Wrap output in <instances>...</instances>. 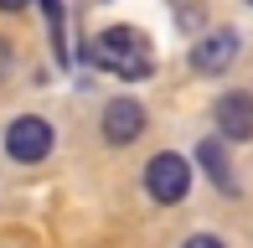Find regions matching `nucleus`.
I'll return each instance as SVG.
<instances>
[{
	"label": "nucleus",
	"mask_w": 253,
	"mask_h": 248,
	"mask_svg": "<svg viewBox=\"0 0 253 248\" xmlns=\"http://www.w3.org/2000/svg\"><path fill=\"white\" fill-rule=\"evenodd\" d=\"M88 62L103 67V73H114V78L140 83V78L155 73V47H150V37L134 31V26H109V31H98V37L88 41Z\"/></svg>",
	"instance_id": "f257e3e1"
},
{
	"label": "nucleus",
	"mask_w": 253,
	"mask_h": 248,
	"mask_svg": "<svg viewBox=\"0 0 253 248\" xmlns=\"http://www.w3.org/2000/svg\"><path fill=\"white\" fill-rule=\"evenodd\" d=\"M145 191L160 202V207H170V202H181L191 191V165L181 161L176 150H160L150 165H145Z\"/></svg>",
	"instance_id": "f03ea898"
},
{
	"label": "nucleus",
	"mask_w": 253,
	"mask_h": 248,
	"mask_svg": "<svg viewBox=\"0 0 253 248\" xmlns=\"http://www.w3.org/2000/svg\"><path fill=\"white\" fill-rule=\"evenodd\" d=\"M5 155H10V161H21V165L47 161V155H52V124L37 119V114H21V119L5 129Z\"/></svg>",
	"instance_id": "7ed1b4c3"
},
{
	"label": "nucleus",
	"mask_w": 253,
	"mask_h": 248,
	"mask_svg": "<svg viewBox=\"0 0 253 248\" xmlns=\"http://www.w3.org/2000/svg\"><path fill=\"white\" fill-rule=\"evenodd\" d=\"M238 57V31L233 26H217V31H207V37L191 47V67H197L202 78H217V73H227Z\"/></svg>",
	"instance_id": "20e7f679"
},
{
	"label": "nucleus",
	"mask_w": 253,
	"mask_h": 248,
	"mask_svg": "<svg viewBox=\"0 0 253 248\" xmlns=\"http://www.w3.org/2000/svg\"><path fill=\"white\" fill-rule=\"evenodd\" d=\"M212 124L222 140H253V93H243V88L222 93L212 104Z\"/></svg>",
	"instance_id": "39448f33"
},
{
	"label": "nucleus",
	"mask_w": 253,
	"mask_h": 248,
	"mask_svg": "<svg viewBox=\"0 0 253 248\" xmlns=\"http://www.w3.org/2000/svg\"><path fill=\"white\" fill-rule=\"evenodd\" d=\"M145 134V104L140 98H114L103 109V140L109 145H129Z\"/></svg>",
	"instance_id": "423d86ee"
},
{
	"label": "nucleus",
	"mask_w": 253,
	"mask_h": 248,
	"mask_svg": "<svg viewBox=\"0 0 253 248\" xmlns=\"http://www.w3.org/2000/svg\"><path fill=\"white\" fill-rule=\"evenodd\" d=\"M197 161H202V171L217 181V191H227V197L238 191V176H233V165H227L222 140H202V145H197Z\"/></svg>",
	"instance_id": "0eeeda50"
},
{
	"label": "nucleus",
	"mask_w": 253,
	"mask_h": 248,
	"mask_svg": "<svg viewBox=\"0 0 253 248\" xmlns=\"http://www.w3.org/2000/svg\"><path fill=\"white\" fill-rule=\"evenodd\" d=\"M176 21H181V26H197V21H202V10L191 5V0H176Z\"/></svg>",
	"instance_id": "6e6552de"
},
{
	"label": "nucleus",
	"mask_w": 253,
	"mask_h": 248,
	"mask_svg": "<svg viewBox=\"0 0 253 248\" xmlns=\"http://www.w3.org/2000/svg\"><path fill=\"white\" fill-rule=\"evenodd\" d=\"M186 248H222V238H212V233H197V238H186Z\"/></svg>",
	"instance_id": "1a4fd4ad"
},
{
	"label": "nucleus",
	"mask_w": 253,
	"mask_h": 248,
	"mask_svg": "<svg viewBox=\"0 0 253 248\" xmlns=\"http://www.w3.org/2000/svg\"><path fill=\"white\" fill-rule=\"evenodd\" d=\"M5 67H10V52H5V41H0V78H5Z\"/></svg>",
	"instance_id": "9d476101"
},
{
	"label": "nucleus",
	"mask_w": 253,
	"mask_h": 248,
	"mask_svg": "<svg viewBox=\"0 0 253 248\" xmlns=\"http://www.w3.org/2000/svg\"><path fill=\"white\" fill-rule=\"evenodd\" d=\"M21 5H31V0H0V10H21Z\"/></svg>",
	"instance_id": "9b49d317"
},
{
	"label": "nucleus",
	"mask_w": 253,
	"mask_h": 248,
	"mask_svg": "<svg viewBox=\"0 0 253 248\" xmlns=\"http://www.w3.org/2000/svg\"><path fill=\"white\" fill-rule=\"evenodd\" d=\"M248 5H253V0H248Z\"/></svg>",
	"instance_id": "f8f14e48"
}]
</instances>
